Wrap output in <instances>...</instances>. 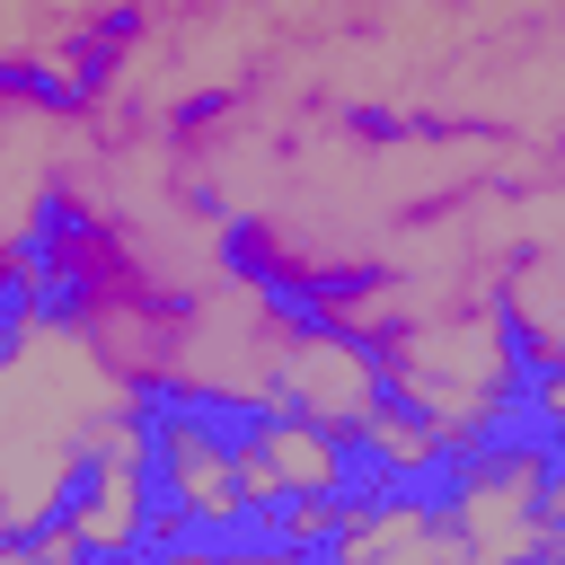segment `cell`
Here are the masks:
<instances>
[{
    "label": "cell",
    "instance_id": "1",
    "mask_svg": "<svg viewBox=\"0 0 565 565\" xmlns=\"http://www.w3.org/2000/svg\"><path fill=\"white\" fill-rule=\"evenodd\" d=\"M124 424H168L185 441V459L212 468V477L274 468L282 441H291L274 388H221V380H177V371H132L124 380Z\"/></svg>",
    "mask_w": 565,
    "mask_h": 565
},
{
    "label": "cell",
    "instance_id": "2",
    "mask_svg": "<svg viewBox=\"0 0 565 565\" xmlns=\"http://www.w3.org/2000/svg\"><path fill=\"white\" fill-rule=\"evenodd\" d=\"M115 503H124V556L132 565H159L168 556V530L203 503L194 494V459L168 424H124V459H115Z\"/></svg>",
    "mask_w": 565,
    "mask_h": 565
},
{
    "label": "cell",
    "instance_id": "3",
    "mask_svg": "<svg viewBox=\"0 0 565 565\" xmlns=\"http://www.w3.org/2000/svg\"><path fill=\"white\" fill-rule=\"evenodd\" d=\"M300 441L318 450V512H344V521H388V477H397V433L388 424H371V415H335V406H318L309 424H300Z\"/></svg>",
    "mask_w": 565,
    "mask_h": 565
},
{
    "label": "cell",
    "instance_id": "4",
    "mask_svg": "<svg viewBox=\"0 0 565 565\" xmlns=\"http://www.w3.org/2000/svg\"><path fill=\"white\" fill-rule=\"evenodd\" d=\"M477 494H486V468H477L468 433H459V424H441V433H424V441H406V450H397L388 521L450 530V521H468V512H477Z\"/></svg>",
    "mask_w": 565,
    "mask_h": 565
},
{
    "label": "cell",
    "instance_id": "5",
    "mask_svg": "<svg viewBox=\"0 0 565 565\" xmlns=\"http://www.w3.org/2000/svg\"><path fill=\"white\" fill-rule=\"evenodd\" d=\"M468 433V450H477V468H486V486H512L547 441H565V406L547 397V388H512V380H486V397H477V415L459 424Z\"/></svg>",
    "mask_w": 565,
    "mask_h": 565
},
{
    "label": "cell",
    "instance_id": "6",
    "mask_svg": "<svg viewBox=\"0 0 565 565\" xmlns=\"http://www.w3.org/2000/svg\"><path fill=\"white\" fill-rule=\"evenodd\" d=\"M88 247H97V212H88L79 194L44 185V194H35V212H26V221H18V238H9V265H18V274H35V265L88 256Z\"/></svg>",
    "mask_w": 565,
    "mask_h": 565
},
{
    "label": "cell",
    "instance_id": "7",
    "mask_svg": "<svg viewBox=\"0 0 565 565\" xmlns=\"http://www.w3.org/2000/svg\"><path fill=\"white\" fill-rule=\"evenodd\" d=\"M247 291H256V309H265V318H274L291 344H335V327H344V309H335V300H327L309 274H291L282 256H274V265H265Z\"/></svg>",
    "mask_w": 565,
    "mask_h": 565
},
{
    "label": "cell",
    "instance_id": "8",
    "mask_svg": "<svg viewBox=\"0 0 565 565\" xmlns=\"http://www.w3.org/2000/svg\"><path fill=\"white\" fill-rule=\"evenodd\" d=\"M362 415H371V424H388L397 441H424V433H441V424H450V415H441V397H433V388H415V371H406L397 353L362 362Z\"/></svg>",
    "mask_w": 565,
    "mask_h": 565
},
{
    "label": "cell",
    "instance_id": "9",
    "mask_svg": "<svg viewBox=\"0 0 565 565\" xmlns=\"http://www.w3.org/2000/svg\"><path fill=\"white\" fill-rule=\"evenodd\" d=\"M26 309H35V327H53V335H88V327H97V274H88V256L35 265V274H26Z\"/></svg>",
    "mask_w": 565,
    "mask_h": 565
},
{
    "label": "cell",
    "instance_id": "10",
    "mask_svg": "<svg viewBox=\"0 0 565 565\" xmlns=\"http://www.w3.org/2000/svg\"><path fill=\"white\" fill-rule=\"evenodd\" d=\"M353 547H362V521H344V512H309V521L291 530V556H309V565L353 556Z\"/></svg>",
    "mask_w": 565,
    "mask_h": 565
},
{
    "label": "cell",
    "instance_id": "11",
    "mask_svg": "<svg viewBox=\"0 0 565 565\" xmlns=\"http://www.w3.org/2000/svg\"><path fill=\"white\" fill-rule=\"evenodd\" d=\"M212 256H221V274H238V282H256V274L274 265V247H265V230H256V221H221Z\"/></svg>",
    "mask_w": 565,
    "mask_h": 565
},
{
    "label": "cell",
    "instance_id": "12",
    "mask_svg": "<svg viewBox=\"0 0 565 565\" xmlns=\"http://www.w3.org/2000/svg\"><path fill=\"white\" fill-rule=\"evenodd\" d=\"M26 335H35V309H26V274L0 256V371L18 362V344H26Z\"/></svg>",
    "mask_w": 565,
    "mask_h": 565
},
{
    "label": "cell",
    "instance_id": "13",
    "mask_svg": "<svg viewBox=\"0 0 565 565\" xmlns=\"http://www.w3.org/2000/svg\"><path fill=\"white\" fill-rule=\"evenodd\" d=\"M0 556H9V521H0Z\"/></svg>",
    "mask_w": 565,
    "mask_h": 565
}]
</instances>
